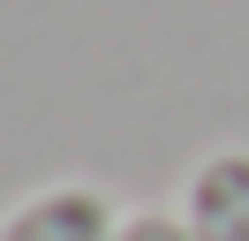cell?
<instances>
[{
  "mask_svg": "<svg viewBox=\"0 0 249 241\" xmlns=\"http://www.w3.org/2000/svg\"><path fill=\"white\" fill-rule=\"evenodd\" d=\"M113 226H121V211L106 204V189L68 181V189L23 196V204L0 219V241H106Z\"/></svg>",
  "mask_w": 249,
  "mask_h": 241,
  "instance_id": "6da1fadb",
  "label": "cell"
},
{
  "mask_svg": "<svg viewBox=\"0 0 249 241\" xmlns=\"http://www.w3.org/2000/svg\"><path fill=\"white\" fill-rule=\"evenodd\" d=\"M189 241H249V151H212L181 204Z\"/></svg>",
  "mask_w": 249,
  "mask_h": 241,
  "instance_id": "7a4b0ae2",
  "label": "cell"
},
{
  "mask_svg": "<svg viewBox=\"0 0 249 241\" xmlns=\"http://www.w3.org/2000/svg\"><path fill=\"white\" fill-rule=\"evenodd\" d=\"M106 241H189V226L174 219V211H128Z\"/></svg>",
  "mask_w": 249,
  "mask_h": 241,
  "instance_id": "3957f363",
  "label": "cell"
}]
</instances>
